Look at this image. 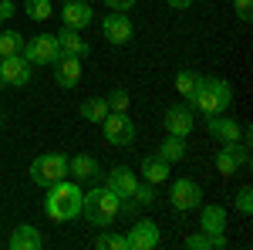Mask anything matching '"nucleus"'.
Segmentation results:
<instances>
[{"instance_id": "obj_29", "label": "nucleus", "mask_w": 253, "mask_h": 250, "mask_svg": "<svg viewBox=\"0 0 253 250\" xmlns=\"http://www.w3.org/2000/svg\"><path fill=\"white\" fill-rule=\"evenodd\" d=\"M108 101V112H128V105H132V98H128V92H112V95L105 98Z\"/></svg>"}, {"instance_id": "obj_37", "label": "nucleus", "mask_w": 253, "mask_h": 250, "mask_svg": "<svg viewBox=\"0 0 253 250\" xmlns=\"http://www.w3.org/2000/svg\"><path fill=\"white\" fill-rule=\"evenodd\" d=\"M0 122H3V115H0Z\"/></svg>"}, {"instance_id": "obj_18", "label": "nucleus", "mask_w": 253, "mask_h": 250, "mask_svg": "<svg viewBox=\"0 0 253 250\" xmlns=\"http://www.w3.org/2000/svg\"><path fill=\"white\" fill-rule=\"evenodd\" d=\"M41 247H44V237H41L38 227H31V223L14 227V233H10V250H41Z\"/></svg>"}, {"instance_id": "obj_5", "label": "nucleus", "mask_w": 253, "mask_h": 250, "mask_svg": "<svg viewBox=\"0 0 253 250\" xmlns=\"http://www.w3.org/2000/svg\"><path fill=\"white\" fill-rule=\"evenodd\" d=\"M101 129H105V139L112 146H118V149L135 142V122L128 118V112H108L105 122H101Z\"/></svg>"}, {"instance_id": "obj_20", "label": "nucleus", "mask_w": 253, "mask_h": 250, "mask_svg": "<svg viewBox=\"0 0 253 250\" xmlns=\"http://www.w3.org/2000/svg\"><path fill=\"white\" fill-rule=\"evenodd\" d=\"M159 159H166V162H169V166H172V162H182V159H186V139H182V135H166V139H162V142H159Z\"/></svg>"}, {"instance_id": "obj_30", "label": "nucleus", "mask_w": 253, "mask_h": 250, "mask_svg": "<svg viewBox=\"0 0 253 250\" xmlns=\"http://www.w3.org/2000/svg\"><path fill=\"white\" fill-rule=\"evenodd\" d=\"M236 210L243 213V216H250V213H253V190H250V186H243V190L236 193Z\"/></svg>"}, {"instance_id": "obj_27", "label": "nucleus", "mask_w": 253, "mask_h": 250, "mask_svg": "<svg viewBox=\"0 0 253 250\" xmlns=\"http://www.w3.org/2000/svg\"><path fill=\"white\" fill-rule=\"evenodd\" d=\"M98 250H125V233H98Z\"/></svg>"}, {"instance_id": "obj_12", "label": "nucleus", "mask_w": 253, "mask_h": 250, "mask_svg": "<svg viewBox=\"0 0 253 250\" xmlns=\"http://www.w3.org/2000/svg\"><path fill=\"white\" fill-rule=\"evenodd\" d=\"M206 132L213 135V139L219 142V146H233V142H240L243 129H240V122H236V118L210 115V122H206Z\"/></svg>"}, {"instance_id": "obj_15", "label": "nucleus", "mask_w": 253, "mask_h": 250, "mask_svg": "<svg viewBox=\"0 0 253 250\" xmlns=\"http://www.w3.org/2000/svg\"><path fill=\"white\" fill-rule=\"evenodd\" d=\"M101 34L108 38V44H128L132 41V20L125 17V14H108V17L101 20Z\"/></svg>"}, {"instance_id": "obj_3", "label": "nucleus", "mask_w": 253, "mask_h": 250, "mask_svg": "<svg viewBox=\"0 0 253 250\" xmlns=\"http://www.w3.org/2000/svg\"><path fill=\"white\" fill-rule=\"evenodd\" d=\"M118 206H122V200H118L108 186H95L91 193L81 196V213H84L88 223H95V227H108V223H115Z\"/></svg>"}, {"instance_id": "obj_17", "label": "nucleus", "mask_w": 253, "mask_h": 250, "mask_svg": "<svg viewBox=\"0 0 253 250\" xmlns=\"http://www.w3.org/2000/svg\"><path fill=\"white\" fill-rule=\"evenodd\" d=\"M58 48L61 54H75V58H88V51H91V44L81 38V31H71V27H61L58 34Z\"/></svg>"}, {"instance_id": "obj_25", "label": "nucleus", "mask_w": 253, "mask_h": 250, "mask_svg": "<svg viewBox=\"0 0 253 250\" xmlns=\"http://www.w3.org/2000/svg\"><path fill=\"white\" fill-rule=\"evenodd\" d=\"M105 115H108V101H105V98H84V101H81V118H84V122H105Z\"/></svg>"}, {"instance_id": "obj_9", "label": "nucleus", "mask_w": 253, "mask_h": 250, "mask_svg": "<svg viewBox=\"0 0 253 250\" xmlns=\"http://www.w3.org/2000/svg\"><path fill=\"white\" fill-rule=\"evenodd\" d=\"M169 200H172V206L179 213H189L203 203V190H199V183H193V179H175L172 190H169Z\"/></svg>"}, {"instance_id": "obj_23", "label": "nucleus", "mask_w": 253, "mask_h": 250, "mask_svg": "<svg viewBox=\"0 0 253 250\" xmlns=\"http://www.w3.org/2000/svg\"><path fill=\"white\" fill-rule=\"evenodd\" d=\"M199 81H203V75H196V71H179L175 75V92L186 98V105H193L196 92H199Z\"/></svg>"}, {"instance_id": "obj_10", "label": "nucleus", "mask_w": 253, "mask_h": 250, "mask_svg": "<svg viewBox=\"0 0 253 250\" xmlns=\"http://www.w3.org/2000/svg\"><path fill=\"white\" fill-rule=\"evenodd\" d=\"M193 115H196L193 105H172V108H166V118H162V122H166V132L186 139V135L193 132V125H196Z\"/></svg>"}, {"instance_id": "obj_36", "label": "nucleus", "mask_w": 253, "mask_h": 250, "mask_svg": "<svg viewBox=\"0 0 253 250\" xmlns=\"http://www.w3.org/2000/svg\"><path fill=\"white\" fill-rule=\"evenodd\" d=\"M81 3H91V0H81Z\"/></svg>"}, {"instance_id": "obj_32", "label": "nucleus", "mask_w": 253, "mask_h": 250, "mask_svg": "<svg viewBox=\"0 0 253 250\" xmlns=\"http://www.w3.org/2000/svg\"><path fill=\"white\" fill-rule=\"evenodd\" d=\"M233 10L240 20H250L253 17V0H233Z\"/></svg>"}, {"instance_id": "obj_13", "label": "nucleus", "mask_w": 253, "mask_h": 250, "mask_svg": "<svg viewBox=\"0 0 253 250\" xmlns=\"http://www.w3.org/2000/svg\"><path fill=\"white\" fill-rule=\"evenodd\" d=\"M51 71H54V81H58L61 88H75L81 81V58H75V54H58V61L51 64Z\"/></svg>"}, {"instance_id": "obj_35", "label": "nucleus", "mask_w": 253, "mask_h": 250, "mask_svg": "<svg viewBox=\"0 0 253 250\" xmlns=\"http://www.w3.org/2000/svg\"><path fill=\"white\" fill-rule=\"evenodd\" d=\"M172 10H186V7H193V0H166Z\"/></svg>"}, {"instance_id": "obj_28", "label": "nucleus", "mask_w": 253, "mask_h": 250, "mask_svg": "<svg viewBox=\"0 0 253 250\" xmlns=\"http://www.w3.org/2000/svg\"><path fill=\"white\" fill-rule=\"evenodd\" d=\"M132 200H135L138 206H152V203H156V186H152V183H145V186L138 183L135 193H132Z\"/></svg>"}, {"instance_id": "obj_4", "label": "nucleus", "mask_w": 253, "mask_h": 250, "mask_svg": "<svg viewBox=\"0 0 253 250\" xmlns=\"http://www.w3.org/2000/svg\"><path fill=\"white\" fill-rule=\"evenodd\" d=\"M68 176H71V166H68V155H61V152H44L31 162V179L38 186H44V190L61 183V179H68Z\"/></svg>"}, {"instance_id": "obj_21", "label": "nucleus", "mask_w": 253, "mask_h": 250, "mask_svg": "<svg viewBox=\"0 0 253 250\" xmlns=\"http://www.w3.org/2000/svg\"><path fill=\"white\" fill-rule=\"evenodd\" d=\"M199 227H203V233H223L226 230V210L216 206V203H210V206L203 210V216H199Z\"/></svg>"}, {"instance_id": "obj_1", "label": "nucleus", "mask_w": 253, "mask_h": 250, "mask_svg": "<svg viewBox=\"0 0 253 250\" xmlns=\"http://www.w3.org/2000/svg\"><path fill=\"white\" fill-rule=\"evenodd\" d=\"M81 196H84V193L78 190V183L61 179V183H54V186H47L44 210H47L51 220H58V223H71L75 216H81Z\"/></svg>"}, {"instance_id": "obj_26", "label": "nucleus", "mask_w": 253, "mask_h": 250, "mask_svg": "<svg viewBox=\"0 0 253 250\" xmlns=\"http://www.w3.org/2000/svg\"><path fill=\"white\" fill-rule=\"evenodd\" d=\"M24 10H27V17H31V20H47L51 14H54L51 0H27V3H24Z\"/></svg>"}, {"instance_id": "obj_11", "label": "nucleus", "mask_w": 253, "mask_h": 250, "mask_svg": "<svg viewBox=\"0 0 253 250\" xmlns=\"http://www.w3.org/2000/svg\"><path fill=\"white\" fill-rule=\"evenodd\" d=\"M159 244V227L152 220H138L132 230L125 233V247L128 250H152Z\"/></svg>"}, {"instance_id": "obj_19", "label": "nucleus", "mask_w": 253, "mask_h": 250, "mask_svg": "<svg viewBox=\"0 0 253 250\" xmlns=\"http://www.w3.org/2000/svg\"><path fill=\"white\" fill-rule=\"evenodd\" d=\"M169 162L166 159H159V155H145L142 159V176H145V183H152V186H159V183H166L169 179Z\"/></svg>"}, {"instance_id": "obj_2", "label": "nucleus", "mask_w": 253, "mask_h": 250, "mask_svg": "<svg viewBox=\"0 0 253 250\" xmlns=\"http://www.w3.org/2000/svg\"><path fill=\"white\" fill-rule=\"evenodd\" d=\"M233 105V88L230 81L223 78H203L199 81V92L193 98V112L203 115H226V108Z\"/></svg>"}, {"instance_id": "obj_8", "label": "nucleus", "mask_w": 253, "mask_h": 250, "mask_svg": "<svg viewBox=\"0 0 253 250\" xmlns=\"http://www.w3.org/2000/svg\"><path fill=\"white\" fill-rule=\"evenodd\" d=\"M31 61L24 54H10V58H0V85H10V88H20L31 81Z\"/></svg>"}, {"instance_id": "obj_7", "label": "nucleus", "mask_w": 253, "mask_h": 250, "mask_svg": "<svg viewBox=\"0 0 253 250\" xmlns=\"http://www.w3.org/2000/svg\"><path fill=\"white\" fill-rule=\"evenodd\" d=\"M58 54H61V48L54 34H38V38H31L24 44V58L31 64H54Z\"/></svg>"}, {"instance_id": "obj_34", "label": "nucleus", "mask_w": 253, "mask_h": 250, "mask_svg": "<svg viewBox=\"0 0 253 250\" xmlns=\"http://www.w3.org/2000/svg\"><path fill=\"white\" fill-rule=\"evenodd\" d=\"M14 14H17V7H14L10 0H0V24H3L7 17H14Z\"/></svg>"}, {"instance_id": "obj_22", "label": "nucleus", "mask_w": 253, "mask_h": 250, "mask_svg": "<svg viewBox=\"0 0 253 250\" xmlns=\"http://www.w3.org/2000/svg\"><path fill=\"white\" fill-rule=\"evenodd\" d=\"M68 166H71V176H75V179H95V176L101 173V169H98V159H95V155H88V152L68 159Z\"/></svg>"}, {"instance_id": "obj_14", "label": "nucleus", "mask_w": 253, "mask_h": 250, "mask_svg": "<svg viewBox=\"0 0 253 250\" xmlns=\"http://www.w3.org/2000/svg\"><path fill=\"white\" fill-rule=\"evenodd\" d=\"M61 20H64V27H71V31H84L95 14H91V3H81V0H64V7H61Z\"/></svg>"}, {"instance_id": "obj_33", "label": "nucleus", "mask_w": 253, "mask_h": 250, "mask_svg": "<svg viewBox=\"0 0 253 250\" xmlns=\"http://www.w3.org/2000/svg\"><path fill=\"white\" fill-rule=\"evenodd\" d=\"M132 3H135V0H105V7H108V10H115V14H125Z\"/></svg>"}, {"instance_id": "obj_16", "label": "nucleus", "mask_w": 253, "mask_h": 250, "mask_svg": "<svg viewBox=\"0 0 253 250\" xmlns=\"http://www.w3.org/2000/svg\"><path fill=\"white\" fill-rule=\"evenodd\" d=\"M108 190L115 193L118 200H128L132 193H135V186H138V176L128 169V166H115L112 173H108V183H105Z\"/></svg>"}, {"instance_id": "obj_6", "label": "nucleus", "mask_w": 253, "mask_h": 250, "mask_svg": "<svg viewBox=\"0 0 253 250\" xmlns=\"http://www.w3.org/2000/svg\"><path fill=\"white\" fill-rule=\"evenodd\" d=\"M250 166V152H247V146L243 142H233V146H223L219 152H216V173L219 176H236L240 169H247Z\"/></svg>"}, {"instance_id": "obj_24", "label": "nucleus", "mask_w": 253, "mask_h": 250, "mask_svg": "<svg viewBox=\"0 0 253 250\" xmlns=\"http://www.w3.org/2000/svg\"><path fill=\"white\" fill-rule=\"evenodd\" d=\"M24 44H27V38L20 31H0V58L24 54Z\"/></svg>"}, {"instance_id": "obj_31", "label": "nucleus", "mask_w": 253, "mask_h": 250, "mask_svg": "<svg viewBox=\"0 0 253 250\" xmlns=\"http://www.w3.org/2000/svg\"><path fill=\"white\" fill-rule=\"evenodd\" d=\"M186 247L189 250H210V233H193V237H186Z\"/></svg>"}]
</instances>
